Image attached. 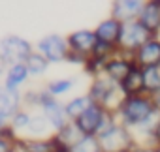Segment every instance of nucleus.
Wrapping results in <instances>:
<instances>
[{"instance_id": "nucleus-21", "label": "nucleus", "mask_w": 160, "mask_h": 152, "mask_svg": "<svg viewBox=\"0 0 160 152\" xmlns=\"http://www.w3.org/2000/svg\"><path fill=\"white\" fill-rule=\"evenodd\" d=\"M55 137L58 139V143L64 146V148H68V150H72L79 141H81V137H83V133L77 130V126L73 124V122H68L62 130H58L57 133H55Z\"/></svg>"}, {"instance_id": "nucleus-16", "label": "nucleus", "mask_w": 160, "mask_h": 152, "mask_svg": "<svg viewBox=\"0 0 160 152\" xmlns=\"http://www.w3.org/2000/svg\"><path fill=\"white\" fill-rule=\"evenodd\" d=\"M30 79V73L25 66V62L21 64H13V66H8L6 68V73H4V88L12 90V92H21V88L25 87V83Z\"/></svg>"}, {"instance_id": "nucleus-31", "label": "nucleus", "mask_w": 160, "mask_h": 152, "mask_svg": "<svg viewBox=\"0 0 160 152\" xmlns=\"http://www.w3.org/2000/svg\"><path fill=\"white\" fill-rule=\"evenodd\" d=\"M152 141H154V145H156V146H160V118H158V122H156V126H154Z\"/></svg>"}, {"instance_id": "nucleus-22", "label": "nucleus", "mask_w": 160, "mask_h": 152, "mask_svg": "<svg viewBox=\"0 0 160 152\" xmlns=\"http://www.w3.org/2000/svg\"><path fill=\"white\" fill-rule=\"evenodd\" d=\"M73 87H75V79H73V77H58V79L47 81L45 90H47L53 98H58V100H60V98L66 96Z\"/></svg>"}, {"instance_id": "nucleus-10", "label": "nucleus", "mask_w": 160, "mask_h": 152, "mask_svg": "<svg viewBox=\"0 0 160 152\" xmlns=\"http://www.w3.org/2000/svg\"><path fill=\"white\" fill-rule=\"evenodd\" d=\"M143 2L145 0H115V2H111L109 17L119 21L121 25L138 21L141 8H143Z\"/></svg>"}, {"instance_id": "nucleus-37", "label": "nucleus", "mask_w": 160, "mask_h": 152, "mask_svg": "<svg viewBox=\"0 0 160 152\" xmlns=\"http://www.w3.org/2000/svg\"><path fill=\"white\" fill-rule=\"evenodd\" d=\"M68 152H72V150H68Z\"/></svg>"}, {"instance_id": "nucleus-25", "label": "nucleus", "mask_w": 160, "mask_h": 152, "mask_svg": "<svg viewBox=\"0 0 160 152\" xmlns=\"http://www.w3.org/2000/svg\"><path fill=\"white\" fill-rule=\"evenodd\" d=\"M160 90V68H145L143 69V92L152 96Z\"/></svg>"}, {"instance_id": "nucleus-1", "label": "nucleus", "mask_w": 160, "mask_h": 152, "mask_svg": "<svg viewBox=\"0 0 160 152\" xmlns=\"http://www.w3.org/2000/svg\"><path fill=\"white\" fill-rule=\"evenodd\" d=\"M156 113V107L151 100V96L141 94V96H130L121 102V105L115 111V116L119 124H122L128 130H134L141 126L145 120H149Z\"/></svg>"}, {"instance_id": "nucleus-12", "label": "nucleus", "mask_w": 160, "mask_h": 152, "mask_svg": "<svg viewBox=\"0 0 160 152\" xmlns=\"http://www.w3.org/2000/svg\"><path fill=\"white\" fill-rule=\"evenodd\" d=\"M134 62L138 68H160V38H151L134 53Z\"/></svg>"}, {"instance_id": "nucleus-7", "label": "nucleus", "mask_w": 160, "mask_h": 152, "mask_svg": "<svg viewBox=\"0 0 160 152\" xmlns=\"http://www.w3.org/2000/svg\"><path fill=\"white\" fill-rule=\"evenodd\" d=\"M152 36L143 28V25L139 21H132V23H126L122 25V30H121V38H119V51L122 53H128V55H134L143 43H147Z\"/></svg>"}, {"instance_id": "nucleus-6", "label": "nucleus", "mask_w": 160, "mask_h": 152, "mask_svg": "<svg viewBox=\"0 0 160 152\" xmlns=\"http://www.w3.org/2000/svg\"><path fill=\"white\" fill-rule=\"evenodd\" d=\"M98 139L102 145V152H124V150H132L136 145L132 130L124 128L122 124H115L109 131H106Z\"/></svg>"}, {"instance_id": "nucleus-19", "label": "nucleus", "mask_w": 160, "mask_h": 152, "mask_svg": "<svg viewBox=\"0 0 160 152\" xmlns=\"http://www.w3.org/2000/svg\"><path fill=\"white\" fill-rule=\"evenodd\" d=\"M92 100L87 96V94H77L73 98H70L68 102H64V107H66V116L70 122H75L79 116H81L89 107H91Z\"/></svg>"}, {"instance_id": "nucleus-13", "label": "nucleus", "mask_w": 160, "mask_h": 152, "mask_svg": "<svg viewBox=\"0 0 160 152\" xmlns=\"http://www.w3.org/2000/svg\"><path fill=\"white\" fill-rule=\"evenodd\" d=\"M138 21L152 38H160V0H145Z\"/></svg>"}, {"instance_id": "nucleus-28", "label": "nucleus", "mask_w": 160, "mask_h": 152, "mask_svg": "<svg viewBox=\"0 0 160 152\" xmlns=\"http://www.w3.org/2000/svg\"><path fill=\"white\" fill-rule=\"evenodd\" d=\"M23 107L28 111H40V90L28 88L23 92Z\"/></svg>"}, {"instance_id": "nucleus-8", "label": "nucleus", "mask_w": 160, "mask_h": 152, "mask_svg": "<svg viewBox=\"0 0 160 152\" xmlns=\"http://www.w3.org/2000/svg\"><path fill=\"white\" fill-rule=\"evenodd\" d=\"M136 68V62H134V55H128V53H122L119 51V55H115L113 58L108 60V66H106V77H109L115 85H121L130 71Z\"/></svg>"}, {"instance_id": "nucleus-35", "label": "nucleus", "mask_w": 160, "mask_h": 152, "mask_svg": "<svg viewBox=\"0 0 160 152\" xmlns=\"http://www.w3.org/2000/svg\"><path fill=\"white\" fill-rule=\"evenodd\" d=\"M156 150H158V152H160V146H156Z\"/></svg>"}, {"instance_id": "nucleus-15", "label": "nucleus", "mask_w": 160, "mask_h": 152, "mask_svg": "<svg viewBox=\"0 0 160 152\" xmlns=\"http://www.w3.org/2000/svg\"><path fill=\"white\" fill-rule=\"evenodd\" d=\"M23 107V92H12L0 87V120L10 122L12 116Z\"/></svg>"}, {"instance_id": "nucleus-30", "label": "nucleus", "mask_w": 160, "mask_h": 152, "mask_svg": "<svg viewBox=\"0 0 160 152\" xmlns=\"http://www.w3.org/2000/svg\"><path fill=\"white\" fill-rule=\"evenodd\" d=\"M132 152H158L156 146H145V145H134Z\"/></svg>"}, {"instance_id": "nucleus-20", "label": "nucleus", "mask_w": 160, "mask_h": 152, "mask_svg": "<svg viewBox=\"0 0 160 152\" xmlns=\"http://www.w3.org/2000/svg\"><path fill=\"white\" fill-rule=\"evenodd\" d=\"M53 133H55V131H53V128L49 126L47 118L38 111V113L32 115V122H30L28 131H27L25 137H30V139H45V137H51Z\"/></svg>"}, {"instance_id": "nucleus-3", "label": "nucleus", "mask_w": 160, "mask_h": 152, "mask_svg": "<svg viewBox=\"0 0 160 152\" xmlns=\"http://www.w3.org/2000/svg\"><path fill=\"white\" fill-rule=\"evenodd\" d=\"M30 53H34V45L27 38L10 34L0 40V64L4 68L25 62Z\"/></svg>"}, {"instance_id": "nucleus-14", "label": "nucleus", "mask_w": 160, "mask_h": 152, "mask_svg": "<svg viewBox=\"0 0 160 152\" xmlns=\"http://www.w3.org/2000/svg\"><path fill=\"white\" fill-rule=\"evenodd\" d=\"M21 152H60V150H68L64 148L58 139L55 137V133L51 137L45 139H30V137H19L17 145H15Z\"/></svg>"}, {"instance_id": "nucleus-17", "label": "nucleus", "mask_w": 160, "mask_h": 152, "mask_svg": "<svg viewBox=\"0 0 160 152\" xmlns=\"http://www.w3.org/2000/svg\"><path fill=\"white\" fill-rule=\"evenodd\" d=\"M121 30H122V25L119 21L111 19V17L102 19L94 26V34H96V40L98 41H104V43H109V45H117V47H119Z\"/></svg>"}, {"instance_id": "nucleus-4", "label": "nucleus", "mask_w": 160, "mask_h": 152, "mask_svg": "<svg viewBox=\"0 0 160 152\" xmlns=\"http://www.w3.org/2000/svg\"><path fill=\"white\" fill-rule=\"evenodd\" d=\"M34 51H38L49 64H62L68 58V41L66 36L60 34H47L43 38L38 40V43L34 45Z\"/></svg>"}, {"instance_id": "nucleus-27", "label": "nucleus", "mask_w": 160, "mask_h": 152, "mask_svg": "<svg viewBox=\"0 0 160 152\" xmlns=\"http://www.w3.org/2000/svg\"><path fill=\"white\" fill-rule=\"evenodd\" d=\"M72 152H102L100 139L92 137V135H83L81 141L72 148Z\"/></svg>"}, {"instance_id": "nucleus-36", "label": "nucleus", "mask_w": 160, "mask_h": 152, "mask_svg": "<svg viewBox=\"0 0 160 152\" xmlns=\"http://www.w3.org/2000/svg\"><path fill=\"white\" fill-rule=\"evenodd\" d=\"M124 152H132V150H124Z\"/></svg>"}, {"instance_id": "nucleus-24", "label": "nucleus", "mask_w": 160, "mask_h": 152, "mask_svg": "<svg viewBox=\"0 0 160 152\" xmlns=\"http://www.w3.org/2000/svg\"><path fill=\"white\" fill-rule=\"evenodd\" d=\"M32 111H28V109H25V107H21L13 116H12V120H10V126L13 128V131L19 135V137H25L27 135V131H28V126H30V122H32Z\"/></svg>"}, {"instance_id": "nucleus-5", "label": "nucleus", "mask_w": 160, "mask_h": 152, "mask_svg": "<svg viewBox=\"0 0 160 152\" xmlns=\"http://www.w3.org/2000/svg\"><path fill=\"white\" fill-rule=\"evenodd\" d=\"M40 113L47 118L49 126L53 128V131L57 133L58 130H62L70 120L66 116V107H64V102H60L58 98H53L45 87L40 88Z\"/></svg>"}, {"instance_id": "nucleus-26", "label": "nucleus", "mask_w": 160, "mask_h": 152, "mask_svg": "<svg viewBox=\"0 0 160 152\" xmlns=\"http://www.w3.org/2000/svg\"><path fill=\"white\" fill-rule=\"evenodd\" d=\"M106 66H108V60H106V58H100V56L91 55V56L87 58L85 66H83V71L89 75L91 79H94V77H100V75L106 73Z\"/></svg>"}, {"instance_id": "nucleus-32", "label": "nucleus", "mask_w": 160, "mask_h": 152, "mask_svg": "<svg viewBox=\"0 0 160 152\" xmlns=\"http://www.w3.org/2000/svg\"><path fill=\"white\" fill-rule=\"evenodd\" d=\"M13 146H15L13 143H10V141H6V139L0 137V152H8V150L13 148Z\"/></svg>"}, {"instance_id": "nucleus-29", "label": "nucleus", "mask_w": 160, "mask_h": 152, "mask_svg": "<svg viewBox=\"0 0 160 152\" xmlns=\"http://www.w3.org/2000/svg\"><path fill=\"white\" fill-rule=\"evenodd\" d=\"M87 58L89 56H85V55H79V53H68V58H66V62L68 64H72V66H85V62H87Z\"/></svg>"}, {"instance_id": "nucleus-23", "label": "nucleus", "mask_w": 160, "mask_h": 152, "mask_svg": "<svg viewBox=\"0 0 160 152\" xmlns=\"http://www.w3.org/2000/svg\"><path fill=\"white\" fill-rule=\"evenodd\" d=\"M25 66H27V69H28V73H30V77H43V75L47 73V69H49V62L38 53V51H34V53H30V56L25 60Z\"/></svg>"}, {"instance_id": "nucleus-33", "label": "nucleus", "mask_w": 160, "mask_h": 152, "mask_svg": "<svg viewBox=\"0 0 160 152\" xmlns=\"http://www.w3.org/2000/svg\"><path fill=\"white\" fill-rule=\"evenodd\" d=\"M151 100H152V103H154L156 111H160V90H158L156 94H152V96H151Z\"/></svg>"}, {"instance_id": "nucleus-9", "label": "nucleus", "mask_w": 160, "mask_h": 152, "mask_svg": "<svg viewBox=\"0 0 160 152\" xmlns=\"http://www.w3.org/2000/svg\"><path fill=\"white\" fill-rule=\"evenodd\" d=\"M66 41H68V49L72 53H79V55H85V56H91L98 40H96V34H94V28H79V30H73L66 36Z\"/></svg>"}, {"instance_id": "nucleus-11", "label": "nucleus", "mask_w": 160, "mask_h": 152, "mask_svg": "<svg viewBox=\"0 0 160 152\" xmlns=\"http://www.w3.org/2000/svg\"><path fill=\"white\" fill-rule=\"evenodd\" d=\"M104 115H106V109L98 103H91V107L79 116L73 124L77 126V130L81 131L83 135H92V137H98V131H100V124L104 120Z\"/></svg>"}, {"instance_id": "nucleus-18", "label": "nucleus", "mask_w": 160, "mask_h": 152, "mask_svg": "<svg viewBox=\"0 0 160 152\" xmlns=\"http://www.w3.org/2000/svg\"><path fill=\"white\" fill-rule=\"evenodd\" d=\"M119 88H121V92H122L124 98L145 94V92H143V69L136 66V68L130 71L128 77L119 85Z\"/></svg>"}, {"instance_id": "nucleus-2", "label": "nucleus", "mask_w": 160, "mask_h": 152, "mask_svg": "<svg viewBox=\"0 0 160 152\" xmlns=\"http://www.w3.org/2000/svg\"><path fill=\"white\" fill-rule=\"evenodd\" d=\"M87 96L92 100V103H98L106 111H111V113H115L117 107L121 105V102L124 100L119 85H115L109 77H106V75L91 79Z\"/></svg>"}, {"instance_id": "nucleus-34", "label": "nucleus", "mask_w": 160, "mask_h": 152, "mask_svg": "<svg viewBox=\"0 0 160 152\" xmlns=\"http://www.w3.org/2000/svg\"><path fill=\"white\" fill-rule=\"evenodd\" d=\"M8 152H21V150H19V148H17V146H13V148H10V150H8Z\"/></svg>"}]
</instances>
